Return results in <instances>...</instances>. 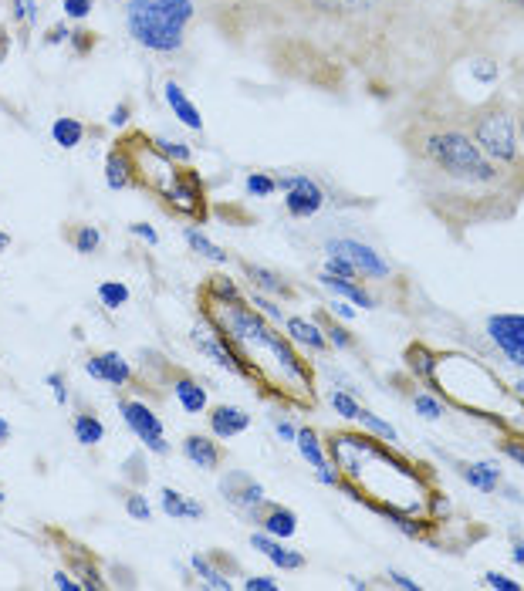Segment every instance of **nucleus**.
Segmentation results:
<instances>
[{
	"mask_svg": "<svg viewBox=\"0 0 524 591\" xmlns=\"http://www.w3.org/2000/svg\"><path fill=\"white\" fill-rule=\"evenodd\" d=\"M99 44V34L95 31H85V28H75L71 31V48H75V55H92V48Z\"/></svg>",
	"mask_w": 524,
	"mask_h": 591,
	"instance_id": "obj_37",
	"label": "nucleus"
},
{
	"mask_svg": "<svg viewBox=\"0 0 524 591\" xmlns=\"http://www.w3.org/2000/svg\"><path fill=\"white\" fill-rule=\"evenodd\" d=\"M251 548L257 554H264L274 568H284V571H301L305 568V554H298V551H291V548H284L281 541H274L271 534H264V531H257L251 534Z\"/></svg>",
	"mask_w": 524,
	"mask_h": 591,
	"instance_id": "obj_16",
	"label": "nucleus"
},
{
	"mask_svg": "<svg viewBox=\"0 0 524 591\" xmlns=\"http://www.w3.org/2000/svg\"><path fill=\"white\" fill-rule=\"evenodd\" d=\"M126 467H132V473H136V480H139V483L146 480V467H142V456H139V453H136V456H129Z\"/></svg>",
	"mask_w": 524,
	"mask_h": 591,
	"instance_id": "obj_53",
	"label": "nucleus"
},
{
	"mask_svg": "<svg viewBox=\"0 0 524 591\" xmlns=\"http://www.w3.org/2000/svg\"><path fill=\"white\" fill-rule=\"evenodd\" d=\"M61 7H65V17H71V21H85L92 14L95 0H61Z\"/></svg>",
	"mask_w": 524,
	"mask_h": 591,
	"instance_id": "obj_39",
	"label": "nucleus"
},
{
	"mask_svg": "<svg viewBox=\"0 0 524 591\" xmlns=\"http://www.w3.org/2000/svg\"><path fill=\"white\" fill-rule=\"evenodd\" d=\"M183 237H186V244H190L193 254L207 257V261H213V264H227L230 261L227 250L217 247V244H210V237H203L197 227H183Z\"/></svg>",
	"mask_w": 524,
	"mask_h": 591,
	"instance_id": "obj_29",
	"label": "nucleus"
},
{
	"mask_svg": "<svg viewBox=\"0 0 524 591\" xmlns=\"http://www.w3.org/2000/svg\"><path fill=\"white\" fill-rule=\"evenodd\" d=\"M48 537L51 544L58 548V554L65 558V564L71 571H75V578L82 581L85 591H99L105 588V578H102V561L95 558L92 548H85L82 541H75V537H68L61 527H48Z\"/></svg>",
	"mask_w": 524,
	"mask_h": 591,
	"instance_id": "obj_6",
	"label": "nucleus"
},
{
	"mask_svg": "<svg viewBox=\"0 0 524 591\" xmlns=\"http://www.w3.org/2000/svg\"><path fill=\"white\" fill-rule=\"evenodd\" d=\"M244 588L247 591H274V588H278V581H274V578H247Z\"/></svg>",
	"mask_w": 524,
	"mask_h": 591,
	"instance_id": "obj_48",
	"label": "nucleus"
},
{
	"mask_svg": "<svg viewBox=\"0 0 524 591\" xmlns=\"http://www.w3.org/2000/svg\"><path fill=\"white\" fill-rule=\"evenodd\" d=\"M61 234H65L68 244L75 247V254H82V257H92L102 250V230L92 227V223H65Z\"/></svg>",
	"mask_w": 524,
	"mask_h": 591,
	"instance_id": "obj_21",
	"label": "nucleus"
},
{
	"mask_svg": "<svg viewBox=\"0 0 524 591\" xmlns=\"http://www.w3.org/2000/svg\"><path fill=\"white\" fill-rule=\"evenodd\" d=\"M217 490H220V497H224L230 507L244 510V514H251V510L264 500V487L251 477V473H244V470L224 473V477H220V483H217Z\"/></svg>",
	"mask_w": 524,
	"mask_h": 591,
	"instance_id": "obj_11",
	"label": "nucleus"
},
{
	"mask_svg": "<svg viewBox=\"0 0 524 591\" xmlns=\"http://www.w3.org/2000/svg\"><path fill=\"white\" fill-rule=\"evenodd\" d=\"M244 190L251 196H274L281 186H278V176H274V173H247Z\"/></svg>",
	"mask_w": 524,
	"mask_h": 591,
	"instance_id": "obj_32",
	"label": "nucleus"
},
{
	"mask_svg": "<svg viewBox=\"0 0 524 591\" xmlns=\"http://www.w3.org/2000/svg\"><path fill=\"white\" fill-rule=\"evenodd\" d=\"M71 429H75V440L82 446H99L105 440V423L95 413H88V409H82L71 419Z\"/></svg>",
	"mask_w": 524,
	"mask_h": 591,
	"instance_id": "obj_27",
	"label": "nucleus"
},
{
	"mask_svg": "<svg viewBox=\"0 0 524 591\" xmlns=\"http://www.w3.org/2000/svg\"><path fill=\"white\" fill-rule=\"evenodd\" d=\"M284 14L308 28H349V31H372L383 28L393 0H271Z\"/></svg>",
	"mask_w": 524,
	"mask_h": 591,
	"instance_id": "obj_4",
	"label": "nucleus"
},
{
	"mask_svg": "<svg viewBox=\"0 0 524 591\" xmlns=\"http://www.w3.org/2000/svg\"><path fill=\"white\" fill-rule=\"evenodd\" d=\"M183 453H186V460L193 463V467H200V470H220L224 467V460H227V450L217 443V436H203V433H190L183 440Z\"/></svg>",
	"mask_w": 524,
	"mask_h": 591,
	"instance_id": "obj_15",
	"label": "nucleus"
},
{
	"mask_svg": "<svg viewBox=\"0 0 524 591\" xmlns=\"http://www.w3.org/2000/svg\"><path fill=\"white\" fill-rule=\"evenodd\" d=\"M332 409L339 416H345L349 423H359V413H362V406H359V399L349 396V392H332Z\"/></svg>",
	"mask_w": 524,
	"mask_h": 591,
	"instance_id": "obj_36",
	"label": "nucleus"
},
{
	"mask_svg": "<svg viewBox=\"0 0 524 591\" xmlns=\"http://www.w3.org/2000/svg\"><path fill=\"white\" fill-rule=\"evenodd\" d=\"M85 122L75 119V115H61V119H55V125H51V139H55L58 149H78L85 139Z\"/></svg>",
	"mask_w": 524,
	"mask_h": 591,
	"instance_id": "obj_26",
	"label": "nucleus"
},
{
	"mask_svg": "<svg viewBox=\"0 0 524 591\" xmlns=\"http://www.w3.org/2000/svg\"><path fill=\"white\" fill-rule=\"evenodd\" d=\"M494 4H497V11H504L511 21L524 24V0H494Z\"/></svg>",
	"mask_w": 524,
	"mask_h": 591,
	"instance_id": "obj_43",
	"label": "nucleus"
},
{
	"mask_svg": "<svg viewBox=\"0 0 524 591\" xmlns=\"http://www.w3.org/2000/svg\"><path fill=\"white\" fill-rule=\"evenodd\" d=\"M48 385H51V392H55L58 406H65V402H68V385H65V375H61V372H51V375H48Z\"/></svg>",
	"mask_w": 524,
	"mask_h": 591,
	"instance_id": "obj_44",
	"label": "nucleus"
},
{
	"mask_svg": "<svg viewBox=\"0 0 524 591\" xmlns=\"http://www.w3.org/2000/svg\"><path fill=\"white\" fill-rule=\"evenodd\" d=\"M278 186L284 190V207H288V213L295 220H308V217H315L318 210H322V203H325V193H322V186L315 183L312 176H278Z\"/></svg>",
	"mask_w": 524,
	"mask_h": 591,
	"instance_id": "obj_8",
	"label": "nucleus"
},
{
	"mask_svg": "<svg viewBox=\"0 0 524 591\" xmlns=\"http://www.w3.org/2000/svg\"><path fill=\"white\" fill-rule=\"evenodd\" d=\"M518 136L524 142V102H518Z\"/></svg>",
	"mask_w": 524,
	"mask_h": 591,
	"instance_id": "obj_58",
	"label": "nucleus"
},
{
	"mask_svg": "<svg viewBox=\"0 0 524 591\" xmlns=\"http://www.w3.org/2000/svg\"><path fill=\"white\" fill-rule=\"evenodd\" d=\"M497 450L508 453L511 460H518L521 467H524V443L521 440H501V443H497Z\"/></svg>",
	"mask_w": 524,
	"mask_h": 591,
	"instance_id": "obj_46",
	"label": "nucleus"
},
{
	"mask_svg": "<svg viewBox=\"0 0 524 591\" xmlns=\"http://www.w3.org/2000/svg\"><path fill=\"white\" fill-rule=\"evenodd\" d=\"M251 521L261 527L264 534H271V537H295V531H298V517H295V510L291 507H284V504H274V500H268L264 497L261 504H257L251 514Z\"/></svg>",
	"mask_w": 524,
	"mask_h": 591,
	"instance_id": "obj_12",
	"label": "nucleus"
},
{
	"mask_svg": "<svg viewBox=\"0 0 524 591\" xmlns=\"http://www.w3.org/2000/svg\"><path fill=\"white\" fill-rule=\"evenodd\" d=\"M173 392H176V399L183 402V409L186 413H203V409H207V389H203V385L193 379L190 372H176L173 375Z\"/></svg>",
	"mask_w": 524,
	"mask_h": 591,
	"instance_id": "obj_22",
	"label": "nucleus"
},
{
	"mask_svg": "<svg viewBox=\"0 0 524 591\" xmlns=\"http://www.w3.org/2000/svg\"><path fill=\"white\" fill-rule=\"evenodd\" d=\"M119 416H122V423L129 426V433H136L153 453H159V456L170 453V443H166V433H163V419H159L146 402L119 399Z\"/></svg>",
	"mask_w": 524,
	"mask_h": 591,
	"instance_id": "obj_7",
	"label": "nucleus"
},
{
	"mask_svg": "<svg viewBox=\"0 0 524 591\" xmlns=\"http://www.w3.org/2000/svg\"><path fill=\"white\" fill-rule=\"evenodd\" d=\"M159 203H163L166 213H173L176 220H197V223L210 220L207 190H203V179L190 163L176 166L173 179L166 183V190L159 193Z\"/></svg>",
	"mask_w": 524,
	"mask_h": 591,
	"instance_id": "obj_5",
	"label": "nucleus"
},
{
	"mask_svg": "<svg viewBox=\"0 0 524 591\" xmlns=\"http://www.w3.org/2000/svg\"><path fill=\"white\" fill-rule=\"evenodd\" d=\"M159 504H163V514H170V517H186V521H200V517H203L200 500L183 497L180 490H173V487L159 490Z\"/></svg>",
	"mask_w": 524,
	"mask_h": 591,
	"instance_id": "obj_24",
	"label": "nucleus"
},
{
	"mask_svg": "<svg viewBox=\"0 0 524 591\" xmlns=\"http://www.w3.org/2000/svg\"><path fill=\"white\" fill-rule=\"evenodd\" d=\"M450 88V85H447ZM450 102H454L457 119L464 122L470 139L481 146L487 156L511 176L524 183V142L518 136V102L508 92H491L481 102H467L450 88Z\"/></svg>",
	"mask_w": 524,
	"mask_h": 591,
	"instance_id": "obj_2",
	"label": "nucleus"
},
{
	"mask_svg": "<svg viewBox=\"0 0 524 591\" xmlns=\"http://www.w3.org/2000/svg\"><path fill=\"white\" fill-rule=\"evenodd\" d=\"M484 581H487V585H491V588H497V591H521L518 581L508 578V575H501V571H487Z\"/></svg>",
	"mask_w": 524,
	"mask_h": 591,
	"instance_id": "obj_42",
	"label": "nucleus"
},
{
	"mask_svg": "<svg viewBox=\"0 0 524 591\" xmlns=\"http://www.w3.org/2000/svg\"><path fill=\"white\" fill-rule=\"evenodd\" d=\"M126 510H129V517H136V521H149V517H153V507H149V500L142 497L139 490L126 494Z\"/></svg>",
	"mask_w": 524,
	"mask_h": 591,
	"instance_id": "obj_38",
	"label": "nucleus"
},
{
	"mask_svg": "<svg viewBox=\"0 0 524 591\" xmlns=\"http://www.w3.org/2000/svg\"><path fill=\"white\" fill-rule=\"evenodd\" d=\"M129 234L132 237H142V240H146V244H159V234H156V227H149V223H132V227H129Z\"/></svg>",
	"mask_w": 524,
	"mask_h": 591,
	"instance_id": "obj_45",
	"label": "nucleus"
},
{
	"mask_svg": "<svg viewBox=\"0 0 524 591\" xmlns=\"http://www.w3.org/2000/svg\"><path fill=\"white\" fill-rule=\"evenodd\" d=\"M65 38H71V34H68V28H65V24H58V28H55V31H51V34H44V41H48V44H61V41H65Z\"/></svg>",
	"mask_w": 524,
	"mask_h": 591,
	"instance_id": "obj_52",
	"label": "nucleus"
},
{
	"mask_svg": "<svg viewBox=\"0 0 524 591\" xmlns=\"http://www.w3.org/2000/svg\"><path fill=\"white\" fill-rule=\"evenodd\" d=\"M484 331L497 352L524 369V315H491L484 321Z\"/></svg>",
	"mask_w": 524,
	"mask_h": 591,
	"instance_id": "obj_9",
	"label": "nucleus"
},
{
	"mask_svg": "<svg viewBox=\"0 0 524 591\" xmlns=\"http://www.w3.org/2000/svg\"><path fill=\"white\" fill-rule=\"evenodd\" d=\"M511 558H514V561H518V564H521V568H524V541H521V537H514V548H511Z\"/></svg>",
	"mask_w": 524,
	"mask_h": 591,
	"instance_id": "obj_55",
	"label": "nucleus"
},
{
	"mask_svg": "<svg viewBox=\"0 0 524 591\" xmlns=\"http://www.w3.org/2000/svg\"><path fill=\"white\" fill-rule=\"evenodd\" d=\"M325 254L328 257H345V261H349L362 277H376V281H386V277L393 274V267H389L369 244H359V240L335 237V240H328V244H325Z\"/></svg>",
	"mask_w": 524,
	"mask_h": 591,
	"instance_id": "obj_10",
	"label": "nucleus"
},
{
	"mask_svg": "<svg viewBox=\"0 0 524 591\" xmlns=\"http://www.w3.org/2000/svg\"><path fill=\"white\" fill-rule=\"evenodd\" d=\"M322 281V288H328L332 294H339V298H345L349 304H355V308H372V294L362 288L359 281H352V277H332V274H322L318 277Z\"/></svg>",
	"mask_w": 524,
	"mask_h": 591,
	"instance_id": "obj_23",
	"label": "nucleus"
},
{
	"mask_svg": "<svg viewBox=\"0 0 524 591\" xmlns=\"http://www.w3.org/2000/svg\"><path fill=\"white\" fill-rule=\"evenodd\" d=\"M518 389H521V392H524V382H521V385H518Z\"/></svg>",
	"mask_w": 524,
	"mask_h": 591,
	"instance_id": "obj_62",
	"label": "nucleus"
},
{
	"mask_svg": "<svg viewBox=\"0 0 524 591\" xmlns=\"http://www.w3.org/2000/svg\"><path fill=\"white\" fill-rule=\"evenodd\" d=\"M7 55H11V34H7V28L0 24V65L7 61Z\"/></svg>",
	"mask_w": 524,
	"mask_h": 591,
	"instance_id": "obj_51",
	"label": "nucleus"
},
{
	"mask_svg": "<svg viewBox=\"0 0 524 591\" xmlns=\"http://www.w3.org/2000/svg\"><path fill=\"white\" fill-rule=\"evenodd\" d=\"M335 315H342V318H352V308H349V304H335Z\"/></svg>",
	"mask_w": 524,
	"mask_h": 591,
	"instance_id": "obj_60",
	"label": "nucleus"
},
{
	"mask_svg": "<svg viewBox=\"0 0 524 591\" xmlns=\"http://www.w3.org/2000/svg\"><path fill=\"white\" fill-rule=\"evenodd\" d=\"M396 142L426 210L457 240L484 223L514 220L521 210L524 183L470 139L447 82L426 88L399 112Z\"/></svg>",
	"mask_w": 524,
	"mask_h": 591,
	"instance_id": "obj_1",
	"label": "nucleus"
},
{
	"mask_svg": "<svg viewBox=\"0 0 524 591\" xmlns=\"http://www.w3.org/2000/svg\"><path fill=\"white\" fill-rule=\"evenodd\" d=\"M295 443H298V450H301V456H305L308 463L318 470V467H328V456H325V446H322V440H318V433L312 426H301L298 429V436H295Z\"/></svg>",
	"mask_w": 524,
	"mask_h": 591,
	"instance_id": "obj_28",
	"label": "nucleus"
},
{
	"mask_svg": "<svg viewBox=\"0 0 524 591\" xmlns=\"http://www.w3.org/2000/svg\"><path fill=\"white\" fill-rule=\"evenodd\" d=\"M237 267H241L244 277L264 294V298H295V294H298L295 284L284 281V277L278 271H271V267L254 264V261H247V257H237Z\"/></svg>",
	"mask_w": 524,
	"mask_h": 591,
	"instance_id": "obj_14",
	"label": "nucleus"
},
{
	"mask_svg": "<svg viewBox=\"0 0 524 591\" xmlns=\"http://www.w3.org/2000/svg\"><path fill=\"white\" fill-rule=\"evenodd\" d=\"M51 581H55V588H65V591H85L82 581H78V578H68L65 571H55V575H51Z\"/></svg>",
	"mask_w": 524,
	"mask_h": 591,
	"instance_id": "obj_47",
	"label": "nucleus"
},
{
	"mask_svg": "<svg viewBox=\"0 0 524 591\" xmlns=\"http://www.w3.org/2000/svg\"><path fill=\"white\" fill-rule=\"evenodd\" d=\"M318 325H322V331H325V338H328V345L332 348H355L359 342H355V335L352 331H345L339 321H335L332 315H328V311H318Z\"/></svg>",
	"mask_w": 524,
	"mask_h": 591,
	"instance_id": "obj_30",
	"label": "nucleus"
},
{
	"mask_svg": "<svg viewBox=\"0 0 524 591\" xmlns=\"http://www.w3.org/2000/svg\"><path fill=\"white\" fill-rule=\"evenodd\" d=\"M105 186L109 190H129L132 186V159L119 139L112 142L109 156H105Z\"/></svg>",
	"mask_w": 524,
	"mask_h": 591,
	"instance_id": "obj_19",
	"label": "nucleus"
},
{
	"mask_svg": "<svg viewBox=\"0 0 524 591\" xmlns=\"http://www.w3.org/2000/svg\"><path fill=\"white\" fill-rule=\"evenodd\" d=\"M7 247H11V234H7V230H0V254H4Z\"/></svg>",
	"mask_w": 524,
	"mask_h": 591,
	"instance_id": "obj_59",
	"label": "nucleus"
},
{
	"mask_svg": "<svg viewBox=\"0 0 524 591\" xmlns=\"http://www.w3.org/2000/svg\"><path fill=\"white\" fill-rule=\"evenodd\" d=\"M129 115H132V105L119 102V105H115V112H112V125H119V129H122V125L129 122Z\"/></svg>",
	"mask_w": 524,
	"mask_h": 591,
	"instance_id": "obj_49",
	"label": "nucleus"
},
{
	"mask_svg": "<svg viewBox=\"0 0 524 591\" xmlns=\"http://www.w3.org/2000/svg\"><path fill=\"white\" fill-rule=\"evenodd\" d=\"M99 298H102V304L109 311L122 308V304L129 301V284H122V281H102L99 284Z\"/></svg>",
	"mask_w": 524,
	"mask_h": 591,
	"instance_id": "obj_33",
	"label": "nucleus"
},
{
	"mask_svg": "<svg viewBox=\"0 0 524 591\" xmlns=\"http://www.w3.org/2000/svg\"><path fill=\"white\" fill-rule=\"evenodd\" d=\"M413 402H416V413L426 416V419H440L443 416V406L433 396H416Z\"/></svg>",
	"mask_w": 524,
	"mask_h": 591,
	"instance_id": "obj_41",
	"label": "nucleus"
},
{
	"mask_svg": "<svg viewBox=\"0 0 524 591\" xmlns=\"http://www.w3.org/2000/svg\"><path fill=\"white\" fill-rule=\"evenodd\" d=\"M197 4L193 0H129L126 31L153 55H180L190 41Z\"/></svg>",
	"mask_w": 524,
	"mask_h": 591,
	"instance_id": "obj_3",
	"label": "nucleus"
},
{
	"mask_svg": "<svg viewBox=\"0 0 524 591\" xmlns=\"http://www.w3.org/2000/svg\"><path fill=\"white\" fill-rule=\"evenodd\" d=\"M278 436H281V440H295V436H298V429L291 426V423H278Z\"/></svg>",
	"mask_w": 524,
	"mask_h": 591,
	"instance_id": "obj_56",
	"label": "nucleus"
},
{
	"mask_svg": "<svg viewBox=\"0 0 524 591\" xmlns=\"http://www.w3.org/2000/svg\"><path fill=\"white\" fill-rule=\"evenodd\" d=\"M85 372L92 375V379L109 382V385H129V382H136V372H132L129 358L119 355V352H95L85 362Z\"/></svg>",
	"mask_w": 524,
	"mask_h": 591,
	"instance_id": "obj_13",
	"label": "nucleus"
},
{
	"mask_svg": "<svg viewBox=\"0 0 524 591\" xmlns=\"http://www.w3.org/2000/svg\"><path fill=\"white\" fill-rule=\"evenodd\" d=\"M0 504H4V490H0Z\"/></svg>",
	"mask_w": 524,
	"mask_h": 591,
	"instance_id": "obj_61",
	"label": "nucleus"
},
{
	"mask_svg": "<svg viewBox=\"0 0 524 591\" xmlns=\"http://www.w3.org/2000/svg\"><path fill=\"white\" fill-rule=\"evenodd\" d=\"M7 440H11V423H7V419L0 416V446H4Z\"/></svg>",
	"mask_w": 524,
	"mask_h": 591,
	"instance_id": "obj_57",
	"label": "nucleus"
},
{
	"mask_svg": "<svg viewBox=\"0 0 524 591\" xmlns=\"http://www.w3.org/2000/svg\"><path fill=\"white\" fill-rule=\"evenodd\" d=\"M153 142H156V149L163 152L166 159H173V163H190L193 159V149L186 146V142H173V139H166V136H153Z\"/></svg>",
	"mask_w": 524,
	"mask_h": 591,
	"instance_id": "obj_34",
	"label": "nucleus"
},
{
	"mask_svg": "<svg viewBox=\"0 0 524 591\" xmlns=\"http://www.w3.org/2000/svg\"><path fill=\"white\" fill-rule=\"evenodd\" d=\"M163 92H166V102H170V109H173L176 119H180L186 129L200 132L203 129V115H200L197 105H193V98L180 88V82H166Z\"/></svg>",
	"mask_w": 524,
	"mask_h": 591,
	"instance_id": "obj_20",
	"label": "nucleus"
},
{
	"mask_svg": "<svg viewBox=\"0 0 524 591\" xmlns=\"http://www.w3.org/2000/svg\"><path fill=\"white\" fill-rule=\"evenodd\" d=\"M460 477H464L470 487H477L481 494H494L501 487V470L494 463H460Z\"/></svg>",
	"mask_w": 524,
	"mask_h": 591,
	"instance_id": "obj_25",
	"label": "nucleus"
},
{
	"mask_svg": "<svg viewBox=\"0 0 524 591\" xmlns=\"http://www.w3.org/2000/svg\"><path fill=\"white\" fill-rule=\"evenodd\" d=\"M315 473H318V480H322V483H328V487H339V477H335V473L328 470V467H318Z\"/></svg>",
	"mask_w": 524,
	"mask_h": 591,
	"instance_id": "obj_54",
	"label": "nucleus"
},
{
	"mask_svg": "<svg viewBox=\"0 0 524 591\" xmlns=\"http://www.w3.org/2000/svg\"><path fill=\"white\" fill-rule=\"evenodd\" d=\"M359 423L369 429L372 436H376V440H386V443H393L396 440V429L386 423V419H379V416H372L369 409H362L359 413Z\"/></svg>",
	"mask_w": 524,
	"mask_h": 591,
	"instance_id": "obj_35",
	"label": "nucleus"
},
{
	"mask_svg": "<svg viewBox=\"0 0 524 591\" xmlns=\"http://www.w3.org/2000/svg\"><path fill=\"white\" fill-rule=\"evenodd\" d=\"M284 331H288L291 342L312 348V352H328V348H332V345H328L322 325H318V321H312V318H301V315L284 318Z\"/></svg>",
	"mask_w": 524,
	"mask_h": 591,
	"instance_id": "obj_18",
	"label": "nucleus"
},
{
	"mask_svg": "<svg viewBox=\"0 0 524 591\" xmlns=\"http://www.w3.org/2000/svg\"><path fill=\"white\" fill-rule=\"evenodd\" d=\"M207 558L213 561V568L224 571V575H234V571H241V564H237V558H234V554H227V551H210Z\"/></svg>",
	"mask_w": 524,
	"mask_h": 591,
	"instance_id": "obj_40",
	"label": "nucleus"
},
{
	"mask_svg": "<svg viewBox=\"0 0 524 591\" xmlns=\"http://www.w3.org/2000/svg\"><path fill=\"white\" fill-rule=\"evenodd\" d=\"M389 581H393L396 588H406V591H420V585H416L413 578H406V575H399V571H389Z\"/></svg>",
	"mask_w": 524,
	"mask_h": 591,
	"instance_id": "obj_50",
	"label": "nucleus"
},
{
	"mask_svg": "<svg viewBox=\"0 0 524 591\" xmlns=\"http://www.w3.org/2000/svg\"><path fill=\"white\" fill-rule=\"evenodd\" d=\"M190 564H193V571H197V575L203 578V585H210V588H224V591L234 588V581H230V578L224 575V571L213 568V561L207 558V554H193Z\"/></svg>",
	"mask_w": 524,
	"mask_h": 591,
	"instance_id": "obj_31",
	"label": "nucleus"
},
{
	"mask_svg": "<svg viewBox=\"0 0 524 591\" xmlns=\"http://www.w3.org/2000/svg\"><path fill=\"white\" fill-rule=\"evenodd\" d=\"M207 423L217 440H230V436H241L251 429V413H244V409H237V406H213Z\"/></svg>",
	"mask_w": 524,
	"mask_h": 591,
	"instance_id": "obj_17",
	"label": "nucleus"
}]
</instances>
